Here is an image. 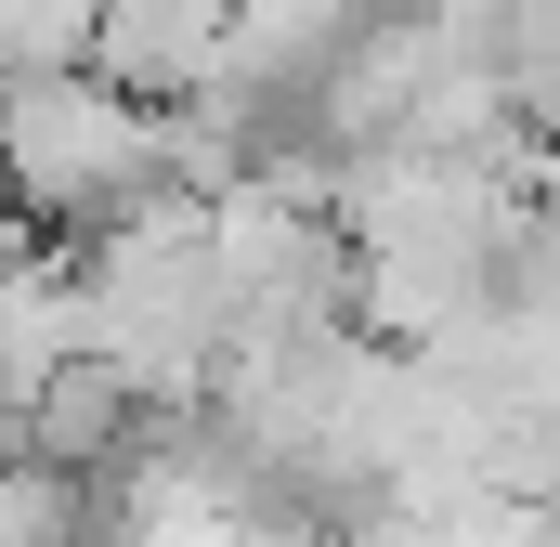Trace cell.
Segmentation results:
<instances>
[{"instance_id":"1","label":"cell","mask_w":560,"mask_h":547,"mask_svg":"<svg viewBox=\"0 0 560 547\" xmlns=\"http://www.w3.org/2000/svg\"><path fill=\"white\" fill-rule=\"evenodd\" d=\"M0 183H13V222H39L66 248H105L170 196V105L118 92L105 66L0 79Z\"/></svg>"},{"instance_id":"2","label":"cell","mask_w":560,"mask_h":547,"mask_svg":"<svg viewBox=\"0 0 560 547\" xmlns=\"http://www.w3.org/2000/svg\"><path fill=\"white\" fill-rule=\"evenodd\" d=\"M92 66L118 92H143V105H196L235 66V0H105Z\"/></svg>"}]
</instances>
